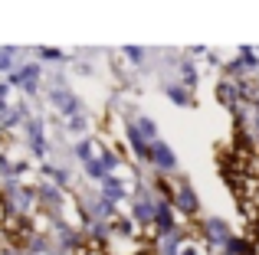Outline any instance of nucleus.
I'll list each match as a JSON object with an SVG mask.
<instances>
[{
	"instance_id": "nucleus-2",
	"label": "nucleus",
	"mask_w": 259,
	"mask_h": 255,
	"mask_svg": "<svg viewBox=\"0 0 259 255\" xmlns=\"http://www.w3.org/2000/svg\"><path fill=\"white\" fill-rule=\"evenodd\" d=\"M7 216H10V206H7V197H4V193H0V223H4Z\"/></svg>"
},
{
	"instance_id": "nucleus-3",
	"label": "nucleus",
	"mask_w": 259,
	"mask_h": 255,
	"mask_svg": "<svg viewBox=\"0 0 259 255\" xmlns=\"http://www.w3.org/2000/svg\"><path fill=\"white\" fill-rule=\"evenodd\" d=\"M141 255H158V252H154V249H145V252H141Z\"/></svg>"
},
{
	"instance_id": "nucleus-1",
	"label": "nucleus",
	"mask_w": 259,
	"mask_h": 255,
	"mask_svg": "<svg viewBox=\"0 0 259 255\" xmlns=\"http://www.w3.org/2000/svg\"><path fill=\"white\" fill-rule=\"evenodd\" d=\"M0 232H4V245H7V249H13V252L26 249V245H30V239H33L30 219L20 216V213H10V216L4 219V223H0Z\"/></svg>"
}]
</instances>
